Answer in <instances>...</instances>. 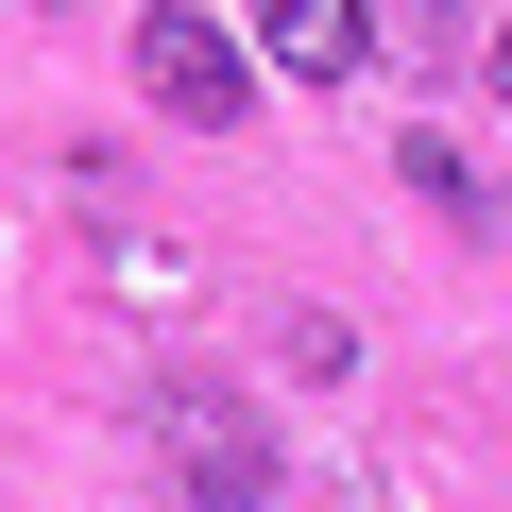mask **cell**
Here are the masks:
<instances>
[{
    "label": "cell",
    "mask_w": 512,
    "mask_h": 512,
    "mask_svg": "<svg viewBox=\"0 0 512 512\" xmlns=\"http://www.w3.org/2000/svg\"><path fill=\"white\" fill-rule=\"evenodd\" d=\"M137 86H154L171 120H205V137H222V120L256 103V69H239V35H222V18H188V0H154V18H137Z\"/></svg>",
    "instance_id": "obj_1"
},
{
    "label": "cell",
    "mask_w": 512,
    "mask_h": 512,
    "mask_svg": "<svg viewBox=\"0 0 512 512\" xmlns=\"http://www.w3.org/2000/svg\"><path fill=\"white\" fill-rule=\"evenodd\" d=\"M256 52L291 86H359L376 69V0H256Z\"/></svg>",
    "instance_id": "obj_2"
},
{
    "label": "cell",
    "mask_w": 512,
    "mask_h": 512,
    "mask_svg": "<svg viewBox=\"0 0 512 512\" xmlns=\"http://www.w3.org/2000/svg\"><path fill=\"white\" fill-rule=\"evenodd\" d=\"M171 495H188V512H256V495H274V461H256V427L188 393V410H171Z\"/></svg>",
    "instance_id": "obj_3"
},
{
    "label": "cell",
    "mask_w": 512,
    "mask_h": 512,
    "mask_svg": "<svg viewBox=\"0 0 512 512\" xmlns=\"http://www.w3.org/2000/svg\"><path fill=\"white\" fill-rule=\"evenodd\" d=\"M393 171H410V188H427V205H444V222H478V171H461V137H410V154H393Z\"/></svg>",
    "instance_id": "obj_4"
},
{
    "label": "cell",
    "mask_w": 512,
    "mask_h": 512,
    "mask_svg": "<svg viewBox=\"0 0 512 512\" xmlns=\"http://www.w3.org/2000/svg\"><path fill=\"white\" fill-rule=\"evenodd\" d=\"M495 103H512V18H495Z\"/></svg>",
    "instance_id": "obj_5"
}]
</instances>
